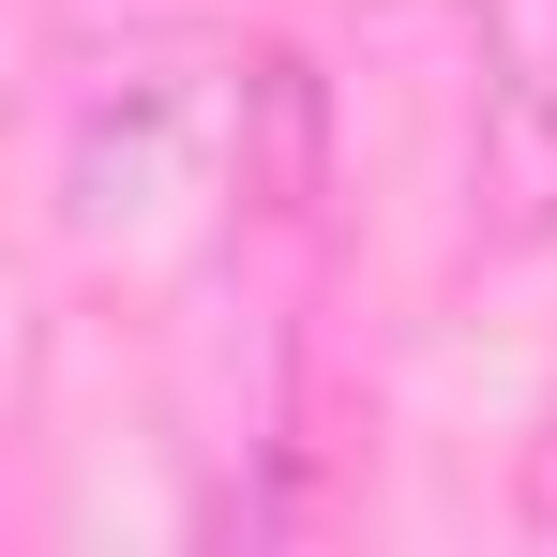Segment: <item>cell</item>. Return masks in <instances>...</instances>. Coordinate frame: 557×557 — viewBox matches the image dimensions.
<instances>
[{"instance_id":"obj_1","label":"cell","mask_w":557,"mask_h":557,"mask_svg":"<svg viewBox=\"0 0 557 557\" xmlns=\"http://www.w3.org/2000/svg\"><path fill=\"white\" fill-rule=\"evenodd\" d=\"M242 136V61H106L91 91L61 106V226L76 242H121V226H166V196L196 166H226Z\"/></svg>"},{"instance_id":"obj_2","label":"cell","mask_w":557,"mask_h":557,"mask_svg":"<svg viewBox=\"0 0 557 557\" xmlns=\"http://www.w3.org/2000/svg\"><path fill=\"white\" fill-rule=\"evenodd\" d=\"M467 242H557V0H482V106H467Z\"/></svg>"},{"instance_id":"obj_3","label":"cell","mask_w":557,"mask_h":557,"mask_svg":"<svg viewBox=\"0 0 557 557\" xmlns=\"http://www.w3.org/2000/svg\"><path fill=\"white\" fill-rule=\"evenodd\" d=\"M226 196H242V211H272V226H301V211L332 196V91H317V61H301V46H257V61H242Z\"/></svg>"},{"instance_id":"obj_4","label":"cell","mask_w":557,"mask_h":557,"mask_svg":"<svg viewBox=\"0 0 557 557\" xmlns=\"http://www.w3.org/2000/svg\"><path fill=\"white\" fill-rule=\"evenodd\" d=\"M512 512H528V543H557V407H543V437H528V467H512Z\"/></svg>"}]
</instances>
